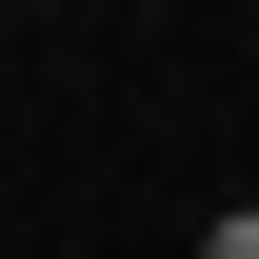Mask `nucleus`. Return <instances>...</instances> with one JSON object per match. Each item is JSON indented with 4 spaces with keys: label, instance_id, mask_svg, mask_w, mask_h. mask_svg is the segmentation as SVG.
Masks as SVG:
<instances>
[{
    "label": "nucleus",
    "instance_id": "obj_1",
    "mask_svg": "<svg viewBox=\"0 0 259 259\" xmlns=\"http://www.w3.org/2000/svg\"><path fill=\"white\" fill-rule=\"evenodd\" d=\"M199 259H259V220H199Z\"/></svg>",
    "mask_w": 259,
    "mask_h": 259
}]
</instances>
